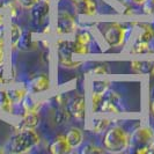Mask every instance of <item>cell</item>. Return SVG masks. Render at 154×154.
<instances>
[{"label": "cell", "mask_w": 154, "mask_h": 154, "mask_svg": "<svg viewBox=\"0 0 154 154\" xmlns=\"http://www.w3.org/2000/svg\"><path fill=\"white\" fill-rule=\"evenodd\" d=\"M154 144V129L151 126H139L130 133V148L138 149Z\"/></svg>", "instance_id": "cell-5"}, {"label": "cell", "mask_w": 154, "mask_h": 154, "mask_svg": "<svg viewBox=\"0 0 154 154\" xmlns=\"http://www.w3.org/2000/svg\"><path fill=\"white\" fill-rule=\"evenodd\" d=\"M133 24H137L140 31L136 39L143 41V42H152L154 39V28L152 23L148 22H133Z\"/></svg>", "instance_id": "cell-16"}, {"label": "cell", "mask_w": 154, "mask_h": 154, "mask_svg": "<svg viewBox=\"0 0 154 154\" xmlns=\"http://www.w3.org/2000/svg\"><path fill=\"white\" fill-rule=\"evenodd\" d=\"M7 32L9 45L12 46V48H16V46L19 45V42H20V39H21L23 35V30L21 29V27L15 22L9 23Z\"/></svg>", "instance_id": "cell-17"}, {"label": "cell", "mask_w": 154, "mask_h": 154, "mask_svg": "<svg viewBox=\"0 0 154 154\" xmlns=\"http://www.w3.org/2000/svg\"><path fill=\"white\" fill-rule=\"evenodd\" d=\"M148 109H149L151 117L154 119V97H152V99H151V101H149V107H148Z\"/></svg>", "instance_id": "cell-26"}, {"label": "cell", "mask_w": 154, "mask_h": 154, "mask_svg": "<svg viewBox=\"0 0 154 154\" xmlns=\"http://www.w3.org/2000/svg\"><path fill=\"white\" fill-rule=\"evenodd\" d=\"M80 152L84 154H103V153H107L104 151V148L102 146H97L95 144H92V143H88L84 145V147L80 148Z\"/></svg>", "instance_id": "cell-22"}, {"label": "cell", "mask_w": 154, "mask_h": 154, "mask_svg": "<svg viewBox=\"0 0 154 154\" xmlns=\"http://www.w3.org/2000/svg\"><path fill=\"white\" fill-rule=\"evenodd\" d=\"M78 30V23L75 17L69 11H60L57 16L56 31L59 36H66L75 34Z\"/></svg>", "instance_id": "cell-6"}, {"label": "cell", "mask_w": 154, "mask_h": 154, "mask_svg": "<svg viewBox=\"0 0 154 154\" xmlns=\"http://www.w3.org/2000/svg\"><path fill=\"white\" fill-rule=\"evenodd\" d=\"M41 122L38 110H26L20 115L16 129H37Z\"/></svg>", "instance_id": "cell-10"}, {"label": "cell", "mask_w": 154, "mask_h": 154, "mask_svg": "<svg viewBox=\"0 0 154 154\" xmlns=\"http://www.w3.org/2000/svg\"><path fill=\"white\" fill-rule=\"evenodd\" d=\"M73 5L78 15L86 17H94L97 14V2L96 0H69Z\"/></svg>", "instance_id": "cell-8"}, {"label": "cell", "mask_w": 154, "mask_h": 154, "mask_svg": "<svg viewBox=\"0 0 154 154\" xmlns=\"http://www.w3.org/2000/svg\"><path fill=\"white\" fill-rule=\"evenodd\" d=\"M8 95L11 97V101L14 106V108L19 107L21 103L23 102V100L28 96L29 94V91L27 87L24 86H15V87H11L7 89Z\"/></svg>", "instance_id": "cell-15"}, {"label": "cell", "mask_w": 154, "mask_h": 154, "mask_svg": "<svg viewBox=\"0 0 154 154\" xmlns=\"http://www.w3.org/2000/svg\"><path fill=\"white\" fill-rule=\"evenodd\" d=\"M67 110H69L71 117L77 119L79 122L85 121L86 117V99L84 95H75L72 100L69 101L67 104Z\"/></svg>", "instance_id": "cell-9"}, {"label": "cell", "mask_w": 154, "mask_h": 154, "mask_svg": "<svg viewBox=\"0 0 154 154\" xmlns=\"http://www.w3.org/2000/svg\"><path fill=\"white\" fill-rule=\"evenodd\" d=\"M41 1H45V2H49V4H51V2H54L56 0H41Z\"/></svg>", "instance_id": "cell-28"}, {"label": "cell", "mask_w": 154, "mask_h": 154, "mask_svg": "<svg viewBox=\"0 0 154 154\" xmlns=\"http://www.w3.org/2000/svg\"><path fill=\"white\" fill-rule=\"evenodd\" d=\"M131 69L138 74H149L154 77V59H133L131 60Z\"/></svg>", "instance_id": "cell-14"}, {"label": "cell", "mask_w": 154, "mask_h": 154, "mask_svg": "<svg viewBox=\"0 0 154 154\" xmlns=\"http://www.w3.org/2000/svg\"><path fill=\"white\" fill-rule=\"evenodd\" d=\"M130 4H132L133 6H137V7H141V5L145 2V0H129Z\"/></svg>", "instance_id": "cell-27"}, {"label": "cell", "mask_w": 154, "mask_h": 154, "mask_svg": "<svg viewBox=\"0 0 154 154\" xmlns=\"http://www.w3.org/2000/svg\"><path fill=\"white\" fill-rule=\"evenodd\" d=\"M65 138L67 139L69 144L73 149L80 148V146L84 144L85 140V132L82 129L78 128V126H72L67 129V131L65 132Z\"/></svg>", "instance_id": "cell-13"}, {"label": "cell", "mask_w": 154, "mask_h": 154, "mask_svg": "<svg viewBox=\"0 0 154 154\" xmlns=\"http://www.w3.org/2000/svg\"><path fill=\"white\" fill-rule=\"evenodd\" d=\"M58 52V63L62 67L65 69H77L82 63L78 59H74V51L72 41L59 39L57 44Z\"/></svg>", "instance_id": "cell-4"}, {"label": "cell", "mask_w": 154, "mask_h": 154, "mask_svg": "<svg viewBox=\"0 0 154 154\" xmlns=\"http://www.w3.org/2000/svg\"><path fill=\"white\" fill-rule=\"evenodd\" d=\"M71 118L69 110L65 107H58L57 111L54 112V122L57 125H63Z\"/></svg>", "instance_id": "cell-21"}, {"label": "cell", "mask_w": 154, "mask_h": 154, "mask_svg": "<svg viewBox=\"0 0 154 154\" xmlns=\"http://www.w3.org/2000/svg\"><path fill=\"white\" fill-rule=\"evenodd\" d=\"M50 78L46 73H41L37 74L29 81V86L27 87L29 93L32 95H37V94H42L45 93L50 89Z\"/></svg>", "instance_id": "cell-11"}, {"label": "cell", "mask_w": 154, "mask_h": 154, "mask_svg": "<svg viewBox=\"0 0 154 154\" xmlns=\"http://www.w3.org/2000/svg\"><path fill=\"white\" fill-rule=\"evenodd\" d=\"M41 0H16V2L20 5V7L22 9H27L29 11L31 8H34Z\"/></svg>", "instance_id": "cell-24"}, {"label": "cell", "mask_w": 154, "mask_h": 154, "mask_svg": "<svg viewBox=\"0 0 154 154\" xmlns=\"http://www.w3.org/2000/svg\"><path fill=\"white\" fill-rule=\"evenodd\" d=\"M141 12L148 17L154 19V0H145V2L141 5Z\"/></svg>", "instance_id": "cell-23"}, {"label": "cell", "mask_w": 154, "mask_h": 154, "mask_svg": "<svg viewBox=\"0 0 154 154\" xmlns=\"http://www.w3.org/2000/svg\"><path fill=\"white\" fill-rule=\"evenodd\" d=\"M101 146L108 153L126 152L130 148V132L126 131L122 125H110L103 132Z\"/></svg>", "instance_id": "cell-2"}, {"label": "cell", "mask_w": 154, "mask_h": 154, "mask_svg": "<svg viewBox=\"0 0 154 154\" xmlns=\"http://www.w3.org/2000/svg\"><path fill=\"white\" fill-rule=\"evenodd\" d=\"M92 73L94 75H107L109 73V67L106 64H99L92 69Z\"/></svg>", "instance_id": "cell-25"}, {"label": "cell", "mask_w": 154, "mask_h": 154, "mask_svg": "<svg viewBox=\"0 0 154 154\" xmlns=\"http://www.w3.org/2000/svg\"><path fill=\"white\" fill-rule=\"evenodd\" d=\"M0 114L2 115L14 114V106L11 101L7 89H1V88H0Z\"/></svg>", "instance_id": "cell-18"}, {"label": "cell", "mask_w": 154, "mask_h": 154, "mask_svg": "<svg viewBox=\"0 0 154 154\" xmlns=\"http://www.w3.org/2000/svg\"><path fill=\"white\" fill-rule=\"evenodd\" d=\"M111 124V119L109 117H97L93 122V131L94 133H102L104 132Z\"/></svg>", "instance_id": "cell-20"}, {"label": "cell", "mask_w": 154, "mask_h": 154, "mask_svg": "<svg viewBox=\"0 0 154 154\" xmlns=\"http://www.w3.org/2000/svg\"><path fill=\"white\" fill-rule=\"evenodd\" d=\"M153 52V46L151 42H143L136 39L134 43H132L130 48V54L134 56H143V54H149Z\"/></svg>", "instance_id": "cell-19"}, {"label": "cell", "mask_w": 154, "mask_h": 154, "mask_svg": "<svg viewBox=\"0 0 154 154\" xmlns=\"http://www.w3.org/2000/svg\"><path fill=\"white\" fill-rule=\"evenodd\" d=\"M48 151L52 154H69L74 149L71 147L64 134H58L49 143Z\"/></svg>", "instance_id": "cell-12"}, {"label": "cell", "mask_w": 154, "mask_h": 154, "mask_svg": "<svg viewBox=\"0 0 154 154\" xmlns=\"http://www.w3.org/2000/svg\"><path fill=\"white\" fill-rule=\"evenodd\" d=\"M74 56L84 57L91 54V44H92V35L89 31H80L77 32L74 39L72 41Z\"/></svg>", "instance_id": "cell-7"}, {"label": "cell", "mask_w": 154, "mask_h": 154, "mask_svg": "<svg viewBox=\"0 0 154 154\" xmlns=\"http://www.w3.org/2000/svg\"><path fill=\"white\" fill-rule=\"evenodd\" d=\"M41 136L36 129H16L6 143V152L14 154H23L31 152L39 146Z\"/></svg>", "instance_id": "cell-1"}, {"label": "cell", "mask_w": 154, "mask_h": 154, "mask_svg": "<svg viewBox=\"0 0 154 154\" xmlns=\"http://www.w3.org/2000/svg\"><path fill=\"white\" fill-rule=\"evenodd\" d=\"M103 42L111 49L123 48L128 41V24L122 22L109 21L97 26Z\"/></svg>", "instance_id": "cell-3"}]
</instances>
